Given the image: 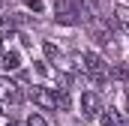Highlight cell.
<instances>
[{"instance_id":"6da1fadb","label":"cell","mask_w":129,"mask_h":126,"mask_svg":"<svg viewBox=\"0 0 129 126\" xmlns=\"http://www.w3.org/2000/svg\"><path fill=\"white\" fill-rule=\"evenodd\" d=\"M21 93H18V84L6 75H0V102H18Z\"/></svg>"},{"instance_id":"7a4b0ae2","label":"cell","mask_w":129,"mask_h":126,"mask_svg":"<svg viewBox=\"0 0 129 126\" xmlns=\"http://www.w3.org/2000/svg\"><path fill=\"white\" fill-rule=\"evenodd\" d=\"M81 111H84V117H96L99 111H102V102H99V96L93 90H87V93L81 96Z\"/></svg>"},{"instance_id":"3957f363","label":"cell","mask_w":129,"mask_h":126,"mask_svg":"<svg viewBox=\"0 0 129 126\" xmlns=\"http://www.w3.org/2000/svg\"><path fill=\"white\" fill-rule=\"evenodd\" d=\"M81 57H84V66H87V72H93V75H99V78L105 75V60L99 57L96 51H84Z\"/></svg>"},{"instance_id":"277c9868","label":"cell","mask_w":129,"mask_h":126,"mask_svg":"<svg viewBox=\"0 0 129 126\" xmlns=\"http://www.w3.org/2000/svg\"><path fill=\"white\" fill-rule=\"evenodd\" d=\"M30 96H33V102H36V105H42V108H51V111L57 108V102H54V96L48 93L45 87H33V90H30Z\"/></svg>"},{"instance_id":"5b68a950","label":"cell","mask_w":129,"mask_h":126,"mask_svg":"<svg viewBox=\"0 0 129 126\" xmlns=\"http://www.w3.org/2000/svg\"><path fill=\"white\" fill-rule=\"evenodd\" d=\"M54 12H57V21H63V24H75V12L69 9V0H57V3H54Z\"/></svg>"},{"instance_id":"8992f818","label":"cell","mask_w":129,"mask_h":126,"mask_svg":"<svg viewBox=\"0 0 129 126\" xmlns=\"http://www.w3.org/2000/svg\"><path fill=\"white\" fill-rule=\"evenodd\" d=\"M15 27H18V21H15L12 15H3V18H0V39H3V36H12Z\"/></svg>"},{"instance_id":"52a82bcc","label":"cell","mask_w":129,"mask_h":126,"mask_svg":"<svg viewBox=\"0 0 129 126\" xmlns=\"http://www.w3.org/2000/svg\"><path fill=\"white\" fill-rule=\"evenodd\" d=\"M3 57V66H6V72H12V69H18L21 66V57H18V51H6V54H0Z\"/></svg>"},{"instance_id":"ba28073f","label":"cell","mask_w":129,"mask_h":126,"mask_svg":"<svg viewBox=\"0 0 129 126\" xmlns=\"http://www.w3.org/2000/svg\"><path fill=\"white\" fill-rule=\"evenodd\" d=\"M102 126H123L120 123V114L117 111H105L102 114Z\"/></svg>"},{"instance_id":"9c48e42d","label":"cell","mask_w":129,"mask_h":126,"mask_svg":"<svg viewBox=\"0 0 129 126\" xmlns=\"http://www.w3.org/2000/svg\"><path fill=\"white\" fill-rule=\"evenodd\" d=\"M114 15H117V21H120V27H126V24H129V15H126V6H123V3L117 6V12H114Z\"/></svg>"},{"instance_id":"30bf717a","label":"cell","mask_w":129,"mask_h":126,"mask_svg":"<svg viewBox=\"0 0 129 126\" xmlns=\"http://www.w3.org/2000/svg\"><path fill=\"white\" fill-rule=\"evenodd\" d=\"M45 57H48V60H57V48H54L51 42H45Z\"/></svg>"},{"instance_id":"8fae6325","label":"cell","mask_w":129,"mask_h":126,"mask_svg":"<svg viewBox=\"0 0 129 126\" xmlns=\"http://www.w3.org/2000/svg\"><path fill=\"white\" fill-rule=\"evenodd\" d=\"M27 126H45V120H42L39 114H30V117H27Z\"/></svg>"},{"instance_id":"7c38bea8","label":"cell","mask_w":129,"mask_h":126,"mask_svg":"<svg viewBox=\"0 0 129 126\" xmlns=\"http://www.w3.org/2000/svg\"><path fill=\"white\" fill-rule=\"evenodd\" d=\"M27 9H33V12H42V0H27Z\"/></svg>"},{"instance_id":"4fadbf2b","label":"cell","mask_w":129,"mask_h":126,"mask_svg":"<svg viewBox=\"0 0 129 126\" xmlns=\"http://www.w3.org/2000/svg\"><path fill=\"white\" fill-rule=\"evenodd\" d=\"M0 54H3V45H0Z\"/></svg>"}]
</instances>
